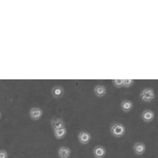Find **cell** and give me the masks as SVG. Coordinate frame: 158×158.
<instances>
[{"instance_id":"1","label":"cell","mask_w":158,"mask_h":158,"mask_svg":"<svg viewBox=\"0 0 158 158\" xmlns=\"http://www.w3.org/2000/svg\"><path fill=\"white\" fill-rule=\"evenodd\" d=\"M110 133L114 137L120 138L122 137L123 136L125 135L126 129L124 125L120 123H114L111 125L110 128Z\"/></svg>"},{"instance_id":"2","label":"cell","mask_w":158,"mask_h":158,"mask_svg":"<svg viewBox=\"0 0 158 158\" xmlns=\"http://www.w3.org/2000/svg\"><path fill=\"white\" fill-rule=\"evenodd\" d=\"M140 98L144 102H151L155 98V94L152 88H145L140 92Z\"/></svg>"},{"instance_id":"3","label":"cell","mask_w":158,"mask_h":158,"mask_svg":"<svg viewBox=\"0 0 158 158\" xmlns=\"http://www.w3.org/2000/svg\"><path fill=\"white\" fill-rule=\"evenodd\" d=\"M43 111L41 109L37 107H32L29 111V116L31 120L33 121H38L40 118H41L43 116Z\"/></svg>"},{"instance_id":"4","label":"cell","mask_w":158,"mask_h":158,"mask_svg":"<svg viewBox=\"0 0 158 158\" xmlns=\"http://www.w3.org/2000/svg\"><path fill=\"white\" fill-rule=\"evenodd\" d=\"M91 139V135L89 132L86 131H81L78 135V140L80 143L83 144V145H86L88 144Z\"/></svg>"},{"instance_id":"5","label":"cell","mask_w":158,"mask_h":158,"mask_svg":"<svg viewBox=\"0 0 158 158\" xmlns=\"http://www.w3.org/2000/svg\"><path fill=\"white\" fill-rule=\"evenodd\" d=\"M50 123L52 125V127L54 130H58L60 128H62V127H66V125H65L64 120L61 118L54 117V118L51 119Z\"/></svg>"},{"instance_id":"6","label":"cell","mask_w":158,"mask_h":158,"mask_svg":"<svg viewBox=\"0 0 158 158\" xmlns=\"http://www.w3.org/2000/svg\"><path fill=\"white\" fill-rule=\"evenodd\" d=\"M141 118L146 123L151 122L155 118V113L151 110H144L141 114Z\"/></svg>"},{"instance_id":"7","label":"cell","mask_w":158,"mask_h":158,"mask_svg":"<svg viewBox=\"0 0 158 158\" xmlns=\"http://www.w3.org/2000/svg\"><path fill=\"white\" fill-rule=\"evenodd\" d=\"M133 151L137 155H141L146 152V145L142 142H137L133 146Z\"/></svg>"},{"instance_id":"8","label":"cell","mask_w":158,"mask_h":158,"mask_svg":"<svg viewBox=\"0 0 158 158\" xmlns=\"http://www.w3.org/2000/svg\"><path fill=\"white\" fill-rule=\"evenodd\" d=\"M93 154L96 158H103L106 155V150L102 146H96L93 151Z\"/></svg>"},{"instance_id":"9","label":"cell","mask_w":158,"mask_h":158,"mask_svg":"<svg viewBox=\"0 0 158 158\" xmlns=\"http://www.w3.org/2000/svg\"><path fill=\"white\" fill-rule=\"evenodd\" d=\"M64 89L61 86H55L52 89V94L54 98H61L63 96H64Z\"/></svg>"},{"instance_id":"10","label":"cell","mask_w":158,"mask_h":158,"mask_svg":"<svg viewBox=\"0 0 158 158\" xmlns=\"http://www.w3.org/2000/svg\"><path fill=\"white\" fill-rule=\"evenodd\" d=\"M71 154V150L66 146H61L58 151L59 158H69Z\"/></svg>"},{"instance_id":"11","label":"cell","mask_w":158,"mask_h":158,"mask_svg":"<svg viewBox=\"0 0 158 158\" xmlns=\"http://www.w3.org/2000/svg\"><path fill=\"white\" fill-rule=\"evenodd\" d=\"M121 108L123 111L127 113L131 111L133 108V103L129 100H124L121 103Z\"/></svg>"},{"instance_id":"12","label":"cell","mask_w":158,"mask_h":158,"mask_svg":"<svg viewBox=\"0 0 158 158\" xmlns=\"http://www.w3.org/2000/svg\"><path fill=\"white\" fill-rule=\"evenodd\" d=\"M94 94L97 97L102 98L107 94V89L102 85H97L94 88Z\"/></svg>"},{"instance_id":"13","label":"cell","mask_w":158,"mask_h":158,"mask_svg":"<svg viewBox=\"0 0 158 158\" xmlns=\"http://www.w3.org/2000/svg\"><path fill=\"white\" fill-rule=\"evenodd\" d=\"M67 134V129L66 127H62V128H60L58 130H54V135L57 139H61L64 138L66 137Z\"/></svg>"},{"instance_id":"14","label":"cell","mask_w":158,"mask_h":158,"mask_svg":"<svg viewBox=\"0 0 158 158\" xmlns=\"http://www.w3.org/2000/svg\"><path fill=\"white\" fill-rule=\"evenodd\" d=\"M134 83V80H123V87L129 88V87H131Z\"/></svg>"},{"instance_id":"15","label":"cell","mask_w":158,"mask_h":158,"mask_svg":"<svg viewBox=\"0 0 158 158\" xmlns=\"http://www.w3.org/2000/svg\"><path fill=\"white\" fill-rule=\"evenodd\" d=\"M113 84L116 88H122L123 87V80H113Z\"/></svg>"},{"instance_id":"16","label":"cell","mask_w":158,"mask_h":158,"mask_svg":"<svg viewBox=\"0 0 158 158\" xmlns=\"http://www.w3.org/2000/svg\"><path fill=\"white\" fill-rule=\"evenodd\" d=\"M0 158H8V152L5 150H0Z\"/></svg>"},{"instance_id":"17","label":"cell","mask_w":158,"mask_h":158,"mask_svg":"<svg viewBox=\"0 0 158 158\" xmlns=\"http://www.w3.org/2000/svg\"><path fill=\"white\" fill-rule=\"evenodd\" d=\"M1 117H2V113L0 112V119H1Z\"/></svg>"}]
</instances>
